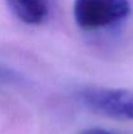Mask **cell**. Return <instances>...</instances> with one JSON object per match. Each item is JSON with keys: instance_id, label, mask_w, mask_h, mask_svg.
Instances as JSON below:
<instances>
[{"instance_id": "cell-1", "label": "cell", "mask_w": 133, "mask_h": 134, "mask_svg": "<svg viewBox=\"0 0 133 134\" xmlns=\"http://www.w3.org/2000/svg\"><path fill=\"white\" fill-rule=\"evenodd\" d=\"M128 0H76L73 16L77 25L88 31L114 26L128 17Z\"/></svg>"}, {"instance_id": "cell-2", "label": "cell", "mask_w": 133, "mask_h": 134, "mask_svg": "<svg viewBox=\"0 0 133 134\" xmlns=\"http://www.w3.org/2000/svg\"><path fill=\"white\" fill-rule=\"evenodd\" d=\"M78 99L91 111L133 121V91L108 87H89L78 92Z\"/></svg>"}, {"instance_id": "cell-3", "label": "cell", "mask_w": 133, "mask_h": 134, "mask_svg": "<svg viewBox=\"0 0 133 134\" xmlns=\"http://www.w3.org/2000/svg\"><path fill=\"white\" fill-rule=\"evenodd\" d=\"M13 14L28 25H41L50 14V0H7Z\"/></svg>"}, {"instance_id": "cell-4", "label": "cell", "mask_w": 133, "mask_h": 134, "mask_svg": "<svg viewBox=\"0 0 133 134\" xmlns=\"http://www.w3.org/2000/svg\"><path fill=\"white\" fill-rule=\"evenodd\" d=\"M22 82H24V77L21 73H18L17 70L9 66L0 65V89L17 86L21 85Z\"/></svg>"}, {"instance_id": "cell-5", "label": "cell", "mask_w": 133, "mask_h": 134, "mask_svg": "<svg viewBox=\"0 0 133 134\" xmlns=\"http://www.w3.org/2000/svg\"><path fill=\"white\" fill-rule=\"evenodd\" d=\"M78 134H121L119 132H114V130H107V129H102V128H89Z\"/></svg>"}]
</instances>
